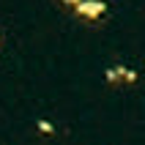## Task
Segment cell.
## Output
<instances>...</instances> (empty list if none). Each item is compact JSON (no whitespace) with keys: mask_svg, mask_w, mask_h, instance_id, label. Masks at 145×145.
Here are the masks:
<instances>
[{"mask_svg":"<svg viewBox=\"0 0 145 145\" xmlns=\"http://www.w3.org/2000/svg\"><path fill=\"white\" fill-rule=\"evenodd\" d=\"M74 11H77V16H82V19H99V16L107 11V3L104 0H80V3L74 6Z\"/></svg>","mask_w":145,"mask_h":145,"instance_id":"1","label":"cell"},{"mask_svg":"<svg viewBox=\"0 0 145 145\" xmlns=\"http://www.w3.org/2000/svg\"><path fill=\"white\" fill-rule=\"evenodd\" d=\"M104 80L110 85H121V82H137V71H131L126 66H112V69H107Z\"/></svg>","mask_w":145,"mask_h":145,"instance_id":"2","label":"cell"},{"mask_svg":"<svg viewBox=\"0 0 145 145\" xmlns=\"http://www.w3.org/2000/svg\"><path fill=\"white\" fill-rule=\"evenodd\" d=\"M36 126H39V131H44V134H55V126H52L49 121H39Z\"/></svg>","mask_w":145,"mask_h":145,"instance_id":"3","label":"cell"},{"mask_svg":"<svg viewBox=\"0 0 145 145\" xmlns=\"http://www.w3.org/2000/svg\"><path fill=\"white\" fill-rule=\"evenodd\" d=\"M63 3H69V6L74 8V6H77V3H80V0H63Z\"/></svg>","mask_w":145,"mask_h":145,"instance_id":"4","label":"cell"},{"mask_svg":"<svg viewBox=\"0 0 145 145\" xmlns=\"http://www.w3.org/2000/svg\"><path fill=\"white\" fill-rule=\"evenodd\" d=\"M0 44H3V36H0Z\"/></svg>","mask_w":145,"mask_h":145,"instance_id":"5","label":"cell"}]
</instances>
